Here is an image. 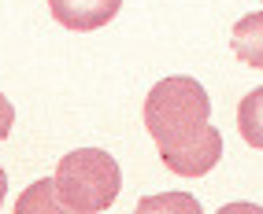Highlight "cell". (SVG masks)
Listing matches in <instances>:
<instances>
[{"label":"cell","instance_id":"cell-7","mask_svg":"<svg viewBox=\"0 0 263 214\" xmlns=\"http://www.w3.org/2000/svg\"><path fill=\"white\" fill-rule=\"evenodd\" d=\"M11 126H15V107L8 103V96H4V93H0V140H8Z\"/></svg>","mask_w":263,"mask_h":214},{"label":"cell","instance_id":"cell-4","mask_svg":"<svg viewBox=\"0 0 263 214\" xmlns=\"http://www.w3.org/2000/svg\"><path fill=\"white\" fill-rule=\"evenodd\" d=\"M230 48H234V56H237L245 67L263 70V11L245 15V19H237V23H234Z\"/></svg>","mask_w":263,"mask_h":214},{"label":"cell","instance_id":"cell-6","mask_svg":"<svg viewBox=\"0 0 263 214\" xmlns=\"http://www.w3.org/2000/svg\"><path fill=\"white\" fill-rule=\"evenodd\" d=\"M15 214H63V210H60V200H56V188H52V177L33 181V185L19 196Z\"/></svg>","mask_w":263,"mask_h":214},{"label":"cell","instance_id":"cell-8","mask_svg":"<svg viewBox=\"0 0 263 214\" xmlns=\"http://www.w3.org/2000/svg\"><path fill=\"white\" fill-rule=\"evenodd\" d=\"M4 196H8V177H4V170H0V207H4Z\"/></svg>","mask_w":263,"mask_h":214},{"label":"cell","instance_id":"cell-1","mask_svg":"<svg viewBox=\"0 0 263 214\" xmlns=\"http://www.w3.org/2000/svg\"><path fill=\"white\" fill-rule=\"evenodd\" d=\"M145 130L160 148L163 166L182 177H204L222 159V133L212 126V100L185 74L163 78L145 96Z\"/></svg>","mask_w":263,"mask_h":214},{"label":"cell","instance_id":"cell-5","mask_svg":"<svg viewBox=\"0 0 263 214\" xmlns=\"http://www.w3.org/2000/svg\"><path fill=\"white\" fill-rule=\"evenodd\" d=\"M237 130L252 148L263 152V89H252L237 107Z\"/></svg>","mask_w":263,"mask_h":214},{"label":"cell","instance_id":"cell-3","mask_svg":"<svg viewBox=\"0 0 263 214\" xmlns=\"http://www.w3.org/2000/svg\"><path fill=\"white\" fill-rule=\"evenodd\" d=\"M122 8V0H48V11L52 19L67 30H78V33H89L108 26Z\"/></svg>","mask_w":263,"mask_h":214},{"label":"cell","instance_id":"cell-2","mask_svg":"<svg viewBox=\"0 0 263 214\" xmlns=\"http://www.w3.org/2000/svg\"><path fill=\"white\" fill-rule=\"evenodd\" d=\"M52 188H56L63 214H100L115 203V196L122 188V174L108 152L78 148L60 159Z\"/></svg>","mask_w":263,"mask_h":214}]
</instances>
